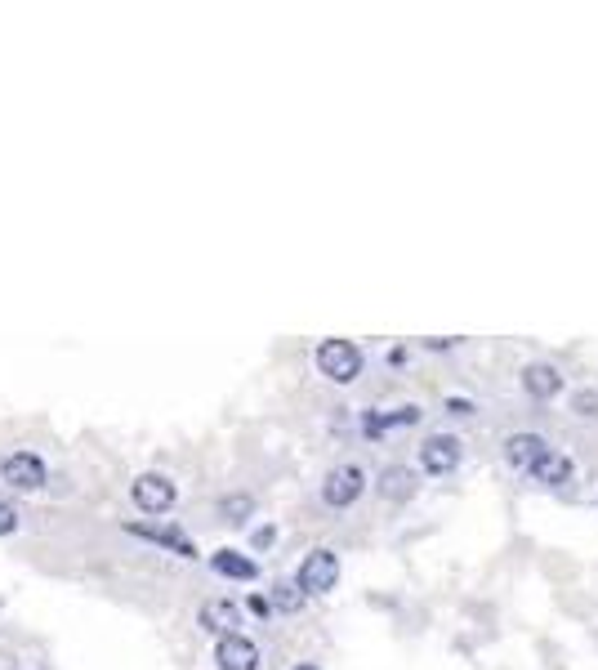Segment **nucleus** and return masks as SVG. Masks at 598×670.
Listing matches in <instances>:
<instances>
[{
	"label": "nucleus",
	"instance_id": "f03ea898",
	"mask_svg": "<svg viewBox=\"0 0 598 670\" xmlns=\"http://www.w3.org/2000/svg\"><path fill=\"white\" fill-rule=\"evenodd\" d=\"M335 581H340V554L326 550V545L304 554V563H299V572H295L299 595H326V590H335Z\"/></svg>",
	"mask_w": 598,
	"mask_h": 670
},
{
	"label": "nucleus",
	"instance_id": "423d86ee",
	"mask_svg": "<svg viewBox=\"0 0 598 670\" xmlns=\"http://www.w3.org/2000/svg\"><path fill=\"white\" fill-rule=\"evenodd\" d=\"M0 474H5V483L18 487V492H36V487H45V461L36 452H14Z\"/></svg>",
	"mask_w": 598,
	"mask_h": 670
},
{
	"label": "nucleus",
	"instance_id": "4be33fe9",
	"mask_svg": "<svg viewBox=\"0 0 598 670\" xmlns=\"http://www.w3.org/2000/svg\"><path fill=\"white\" fill-rule=\"evenodd\" d=\"M250 608H255V612H259V617H268V612H273V603H268L264 595H255V599H250Z\"/></svg>",
	"mask_w": 598,
	"mask_h": 670
},
{
	"label": "nucleus",
	"instance_id": "1a4fd4ad",
	"mask_svg": "<svg viewBox=\"0 0 598 670\" xmlns=\"http://www.w3.org/2000/svg\"><path fill=\"white\" fill-rule=\"evenodd\" d=\"M201 626L210 630V635H237V626H241V608L233 599H210L206 608H201Z\"/></svg>",
	"mask_w": 598,
	"mask_h": 670
},
{
	"label": "nucleus",
	"instance_id": "39448f33",
	"mask_svg": "<svg viewBox=\"0 0 598 670\" xmlns=\"http://www.w3.org/2000/svg\"><path fill=\"white\" fill-rule=\"evenodd\" d=\"M456 465H460V438H451V434H429V438L420 443V469H424V474L442 478V474H451Z\"/></svg>",
	"mask_w": 598,
	"mask_h": 670
},
{
	"label": "nucleus",
	"instance_id": "aec40b11",
	"mask_svg": "<svg viewBox=\"0 0 598 670\" xmlns=\"http://www.w3.org/2000/svg\"><path fill=\"white\" fill-rule=\"evenodd\" d=\"M273 536H277L273 528H259L255 532V550H268V545H273Z\"/></svg>",
	"mask_w": 598,
	"mask_h": 670
},
{
	"label": "nucleus",
	"instance_id": "a211bd4d",
	"mask_svg": "<svg viewBox=\"0 0 598 670\" xmlns=\"http://www.w3.org/2000/svg\"><path fill=\"white\" fill-rule=\"evenodd\" d=\"M18 528V505H9V501H0V536H9Z\"/></svg>",
	"mask_w": 598,
	"mask_h": 670
},
{
	"label": "nucleus",
	"instance_id": "5701e85b",
	"mask_svg": "<svg viewBox=\"0 0 598 670\" xmlns=\"http://www.w3.org/2000/svg\"><path fill=\"white\" fill-rule=\"evenodd\" d=\"M295 670H317V666H308V662H299V666H295Z\"/></svg>",
	"mask_w": 598,
	"mask_h": 670
},
{
	"label": "nucleus",
	"instance_id": "f257e3e1",
	"mask_svg": "<svg viewBox=\"0 0 598 670\" xmlns=\"http://www.w3.org/2000/svg\"><path fill=\"white\" fill-rule=\"evenodd\" d=\"M317 371L335 385H353L362 376V349L353 340H322L317 344Z\"/></svg>",
	"mask_w": 598,
	"mask_h": 670
},
{
	"label": "nucleus",
	"instance_id": "f3484780",
	"mask_svg": "<svg viewBox=\"0 0 598 670\" xmlns=\"http://www.w3.org/2000/svg\"><path fill=\"white\" fill-rule=\"evenodd\" d=\"M250 510H255V501H250V496H233V501H224V519L228 523H246Z\"/></svg>",
	"mask_w": 598,
	"mask_h": 670
},
{
	"label": "nucleus",
	"instance_id": "20e7f679",
	"mask_svg": "<svg viewBox=\"0 0 598 670\" xmlns=\"http://www.w3.org/2000/svg\"><path fill=\"white\" fill-rule=\"evenodd\" d=\"M130 496H134V505H139L143 514H166L170 505H175V483H170L166 474H139L134 478V487H130Z\"/></svg>",
	"mask_w": 598,
	"mask_h": 670
},
{
	"label": "nucleus",
	"instance_id": "9b49d317",
	"mask_svg": "<svg viewBox=\"0 0 598 670\" xmlns=\"http://www.w3.org/2000/svg\"><path fill=\"white\" fill-rule=\"evenodd\" d=\"M545 452H549V443H545L540 434H514V438L505 443V461L514 465V469H532Z\"/></svg>",
	"mask_w": 598,
	"mask_h": 670
},
{
	"label": "nucleus",
	"instance_id": "dca6fc26",
	"mask_svg": "<svg viewBox=\"0 0 598 670\" xmlns=\"http://www.w3.org/2000/svg\"><path fill=\"white\" fill-rule=\"evenodd\" d=\"M268 603H273V608H282V612H299V608H304V595H299L295 581H277L273 595H268Z\"/></svg>",
	"mask_w": 598,
	"mask_h": 670
},
{
	"label": "nucleus",
	"instance_id": "6ab92c4d",
	"mask_svg": "<svg viewBox=\"0 0 598 670\" xmlns=\"http://www.w3.org/2000/svg\"><path fill=\"white\" fill-rule=\"evenodd\" d=\"M572 411H576V416H598V394H576Z\"/></svg>",
	"mask_w": 598,
	"mask_h": 670
},
{
	"label": "nucleus",
	"instance_id": "412c9836",
	"mask_svg": "<svg viewBox=\"0 0 598 670\" xmlns=\"http://www.w3.org/2000/svg\"><path fill=\"white\" fill-rule=\"evenodd\" d=\"M447 407H451V416H469V411H474V407H469V402H465V398H451V402H447Z\"/></svg>",
	"mask_w": 598,
	"mask_h": 670
},
{
	"label": "nucleus",
	"instance_id": "f8f14e48",
	"mask_svg": "<svg viewBox=\"0 0 598 670\" xmlns=\"http://www.w3.org/2000/svg\"><path fill=\"white\" fill-rule=\"evenodd\" d=\"M210 568L228 581H255L259 577V563L246 559V554H237V550H215L210 554Z\"/></svg>",
	"mask_w": 598,
	"mask_h": 670
},
{
	"label": "nucleus",
	"instance_id": "0eeeda50",
	"mask_svg": "<svg viewBox=\"0 0 598 670\" xmlns=\"http://www.w3.org/2000/svg\"><path fill=\"white\" fill-rule=\"evenodd\" d=\"M215 666L219 670H259V648L246 635H224L215 648Z\"/></svg>",
	"mask_w": 598,
	"mask_h": 670
},
{
	"label": "nucleus",
	"instance_id": "7ed1b4c3",
	"mask_svg": "<svg viewBox=\"0 0 598 670\" xmlns=\"http://www.w3.org/2000/svg\"><path fill=\"white\" fill-rule=\"evenodd\" d=\"M362 492H366V474L358 465H335L322 483V501L331 505V510H349Z\"/></svg>",
	"mask_w": 598,
	"mask_h": 670
},
{
	"label": "nucleus",
	"instance_id": "ddd939ff",
	"mask_svg": "<svg viewBox=\"0 0 598 670\" xmlns=\"http://www.w3.org/2000/svg\"><path fill=\"white\" fill-rule=\"evenodd\" d=\"M527 474H532L536 483H545V487H563V483H572V461H567L563 452H554V447H549V452L540 456Z\"/></svg>",
	"mask_w": 598,
	"mask_h": 670
},
{
	"label": "nucleus",
	"instance_id": "4468645a",
	"mask_svg": "<svg viewBox=\"0 0 598 670\" xmlns=\"http://www.w3.org/2000/svg\"><path fill=\"white\" fill-rule=\"evenodd\" d=\"M130 532L134 536H148V541H157V545H170L179 559H197V545H192L183 532H175V528H148V523H130Z\"/></svg>",
	"mask_w": 598,
	"mask_h": 670
},
{
	"label": "nucleus",
	"instance_id": "2eb2a0df",
	"mask_svg": "<svg viewBox=\"0 0 598 670\" xmlns=\"http://www.w3.org/2000/svg\"><path fill=\"white\" fill-rule=\"evenodd\" d=\"M416 420H420V407L407 402V407H393L389 416H366L362 429L366 434H384V429H402V425H416Z\"/></svg>",
	"mask_w": 598,
	"mask_h": 670
},
{
	"label": "nucleus",
	"instance_id": "6e6552de",
	"mask_svg": "<svg viewBox=\"0 0 598 670\" xmlns=\"http://www.w3.org/2000/svg\"><path fill=\"white\" fill-rule=\"evenodd\" d=\"M420 492V474L411 465H389L380 474V496L384 501H411Z\"/></svg>",
	"mask_w": 598,
	"mask_h": 670
},
{
	"label": "nucleus",
	"instance_id": "9d476101",
	"mask_svg": "<svg viewBox=\"0 0 598 670\" xmlns=\"http://www.w3.org/2000/svg\"><path fill=\"white\" fill-rule=\"evenodd\" d=\"M523 389L532 398L549 402V398L563 394V376H558V367H549V362H532V367L523 371Z\"/></svg>",
	"mask_w": 598,
	"mask_h": 670
}]
</instances>
